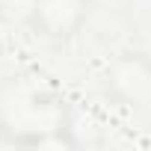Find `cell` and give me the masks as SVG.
Masks as SVG:
<instances>
[{
    "mask_svg": "<svg viewBox=\"0 0 151 151\" xmlns=\"http://www.w3.org/2000/svg\"><path fill=\"white\" fill-rule=\"evenodd\" d=\"M0 110L6 113L0 130H9L12 136H24V133L42 136L45 130H53L50 119L56 116V107L30 89H12L0 101Z\"/></svg>",
    "mask_w": 151,
    "mask_h": 151,
    "instance_id": "cell-1",
    "label": "cell"
}]
</instances>
